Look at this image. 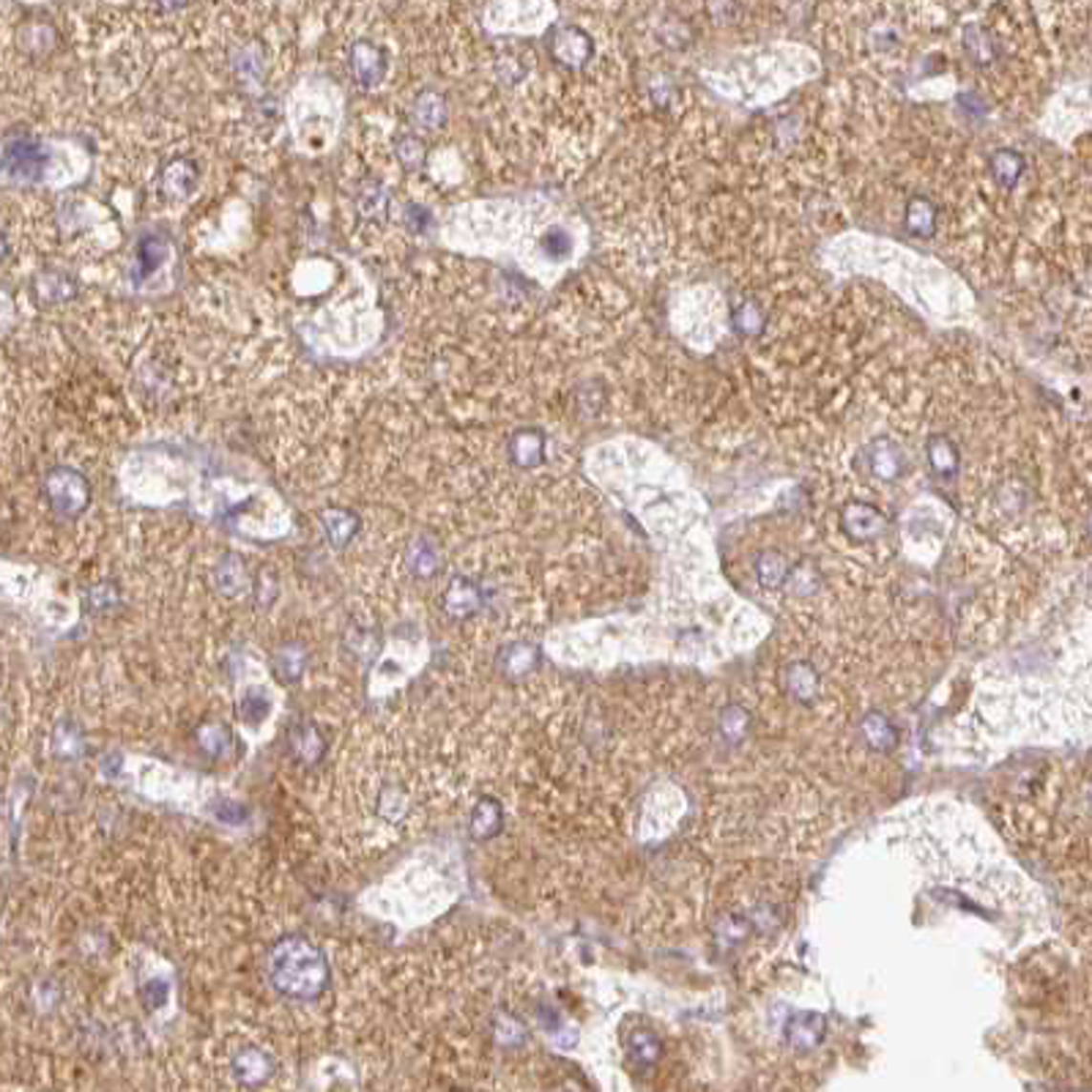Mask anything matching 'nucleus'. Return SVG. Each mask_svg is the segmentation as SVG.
Instances as JSON below:
<instances>
[{
  "label": "nucleus",
  "mask_w": 1092,
  "mask_h": 1092,
  "mask_svg": "<svg viewBox=\"0 0 1092 1092\" xmlns=\"http://www.w3.org/2000/svg\"><path fill=\"white\" fill-rule=\"evenodd\" d=\"M47 496H50V504L53 509L63 515V518H72L77 515L82 506L88 504V482L82 480L77 471H69V468H55L50 477H47Z\"/></svg>",
  "instance_id": "f257e3e1"
},
{
  "label": "nucleus",
  "mask_w": 1092,
  "mask_h": 1092,
  "mask_svg": "<svg viewBox=\"0 0 1092 1092\" xmlns=\"http://www.w3.org/2000/svg\"><path fill=\"white\" fill-rule=\"evenodd\" d=\"M547 47H550V55L562 66H567V69H584L589 58H591V53H594L591 36H589L587 31L575 28V25L556 28L550 33V39H547Z\"/></svg>",
  "instance_id": "f03ea898"
},
{
  "label": "nucleus",
  "mask_w": 1092,
  "mask_h": 1092,
  "mask_svg": "<svg viewBox=\"0 0 1092 1092\" xmlns=\"http://www.w3.org/2000/svg\"><path fill=\"white\" fill-rule=\"evenodd\" d=\"M841 528L854 543H870L888 531V518L882 509L866 502H851L841 509Z\"/></svg>",
  "instance_id": "7ed1b4c3"
},
{
  "label": "nucleus",
  "mask_w": 1092,
  "mask_h": 1092,
  "mask_svg": "<svg viewBox=\"0 0 1092 1092\" xmlns=\"http://www.w3.org/2000/svg\"><path fill=\"white\" fill-rule=\"evenodd\" d=\"M827 1035V1018L822 1013L800 1011L794 1013L786 1024V1040L797 1052H810L816 1049Z\"/></svg>",
  "instance_id": "20e7f679"
},
{
  "label": "nucleus",
  "mask_w": 1092,
  "mask_h": 1092,
  "mask_svg": "<svg viewBox=\"0 0 1092 1092\" xmlns=\"http://www.w3.org/2000/svg\"><path fill=\"white\" fill-rule=\"evenodd\" d=\"M351 69L356 75V80L362 85H378L384 80L389 61H386V53L373 44V41H356L351 47Z\"/></svg>",
  "instance_id": "39448f33"
},
{
  "label": "nucleus",
  "mask_w": 1092,
  "mask_h": 1092,
  "mask_svg": "<svg viewBox=\"0 0 1092 1092\" xmlns=\"http://www.w3.org/2000/svg\"><path fill=\"white\" fill-rule=\"evenodd\" d=\"M870 474L882 482H895L904 474V449L895 444L892 439H876L868 449Z\"/></svg>",
  "instance_id": "423d86ee"
},
{
  "label": "nucleus",
  "mask_w": 1092,
  "mask_h": 1092,
  "mask_svg": "<svg viewBox=\"0 0 1092 1092\" xmlns=\"http://www.w3.org/2000/svg\"><path fill=\"white\" fill-rule=\"evenodd\" d=\"M509 458L521 468H534V465L543 463L546 458V436L534 427L528 430H518L512 439H509Z\"/></svg>",
  "instance_id": "0eeeda50"
},
{
  "label": "nucleus",
  "mask_w": 1092,
  "mask_h": 1092,
  "mask_svg": "<svg viewBox=\"0 0 1092 1092\" xmlns=\"http://www.w3.org/2000/svg\"><path fill=\"white\" fill-rule=\"evenodd\" d=\"M926 455H929L931 468H933L939 477L951 480V477L958 474L961 455H958V449H955V444H953L948 436H942V433L931 436L929 441H926Z\"/></svg>",
  "instance_id": "6e6552de"
},
{
  "label": "nucleus",
  "mask_w": 1092,
  "mask_h": 1092,
  "mask_svg": "<svg viewBox=\"0 0 1092 1092\" xmlns=\"http://www.w3.org/2000/svg\"><path fill=\"white\" fill-rule=\"evenodd\" d=\"M989 167H992L994 182L999 183V189H1013L1016 183L1021 182L1027 162H1024V157L1016 148H999V151L992 154Z\"/></svg>",
  "instance_id": "1a4fd4ad"
},
{
  "label": "nucleus",
  "mask_w": 1092,
  "mask_h": 1092,
  "mask_svg": "<svg viewBox=\"0 0 1092 1092\" xmlns=\"http://www.w3.org/2000/svg\"><path fill=\"white\" fill-rule=\"evenodd\" d=\"M936 217H939V211H936V205L929 198H911L907 203L904 225H907V230H910L911 236L931 239L936 233Z\"/></svg>",
  "instance_id": "9d476101"
},
{
  "label": "nucleus",
  "mask_w": 1092,
  "mask_h": 1092,
  "mask_svg": "<svg viewBox=\"0 0 1092 1092\" xmlns=\"http://www.w3.org/2000/svg\"><path fill=\"white\" fill-rule=\"evenodd\" d=\"M138 266H135V277L138 280H145L148 274H154V271H160L164 266V261H167V242L164 239H160V236H148V239H142L140 246H138Z\"/></svg>",
  "instance_id": "9b49d317"
},
{
  "label": "nucleus",
  "mask_w": 1092,
  "mask_h": 1092,
  "mask_svg": "<svg viewBox=\"0 0 1092 1092\" xmlns=\"http://www.w3.org/2000/svg\"><path fill=\"white\" fill-rule=\"evenodd\" d=\"M731 324H734V332L739 337H759L767 326V318H764V310L756 302H742L734 310Z\"/></svg>",
  "instance_id": "f8f14e48"
},
{
  "label": "nucleus",
  "mask_w": 1092,
  "mask_h": 1092,
  "mask_svg": "<svg viewBox=\"0 0 1092 1092\" xmlns=\"http://www.w3.org/2000/svg\"><path fill=\"white\" fill-rule=\"evenodd\" d=\"M33 290H36V296H39L41 302H66V299H72L75 296V283L66 277V274H55V271H50V274H41V277H36V283H33Z\"/></svg>",
  "instance_id": "ddd939ff"
},
{
  "label": "nucleus",
  "mask_w": 1092,
  "mask_h": 1092,
  "mask_svg": "<svg viewBox=\"0 0 1092 1092\" xmlns=\"http://www.w3.org/2000/svg\"><path fill=\"white\" fill-rule=\"evenodd\" d=\"M786 688L797 701H810L816 696V688H819V676L808 663H791L789 674H786Z\"/></svg>",
  "instance_id": "4468645a"
},
{
  "label": "nucleus",
  "mask_w": 1092,
  "mask_h": 1092,
  "mask_svg": "<svg viewBox=\"0 0 1092 1092\" xmlns=\"http://www.w3.org/2000/svg\"><path fill=\"white\" fill-rule=\"evenodd\" d=\"M756 569H759V581H761V587L767 589H778L783 581H786V575H789V562H786V556L783 553H778V550H767V553H761L759 556V565H756Z\"/></svg>",
  "instance_id": "2eb2a0df"
},
{
  "label": "nucleus",
  "mask_w": 1092,
  "mask_h": 1092,
  "mask_svg": "<svg viewBox=\"0 0 1092 1092\" xmlns=\"http://www.w3.org/2000/svg\"><path fill=\"white\" fill-rule=\"evenodd\" d=\"M414 121L425 129H439L446 121V104L439 94H419V99L414 104Z\"/></svg>",
  "instance_id": "dca6fc26"
},
{
  "label": "nucleus",
  "mask_w": 1092,
  "mask_h": 1092,
  "mask_svg": "<svg viewBox=\"0 0 1092 1092\" xmlns=\"http://www.w3.org/2000/svg\"><path fill=\"white\" fill-rule=\"evenodd\" d=\"M41 167V151L36 145H14L9 151V170L17 179H36Z\"/></svg>",
  "instance_id": "f3484780"
},
{
  "label": "nucleus",
  "mask_w": 1092,
  "mask_h": 1092,
  "mask_svg": "<svg viewBox=\"0 0 1092 1092\" xmlns=\"http://www.w3.org/2000/svg\"><path fill=\"white\" fill-rule=\"evenodd\" d=\"M198 183V170L192 162H173L164 170V189L173 195H189Z\"/></svg>",
  "instance_id": "a211bd4d"
},
{
  "label": "nucleus",
  "mask_w": 1092,
  "mask_h": 1092,
  "mask_svg": "<svg viewBox=\"0 0 1092 1092\" xmlns=\"http://www.w3.org/2000/svg\"><path fill=\"white\" fill-rule=\"evenodd\" d=\"M863 734H866V739H868L870 745L879 750H890L892 745L898 742L895 728H892L890 720L882 717V715H868L866 723H863Z\"/></svg>",
  "instance_id": "6ab92c4d"
},
{
  "label": "nucleus",
  "mask_w": 1092,
  "mask_h": 1092,
  "mask_svg": "<svg viewBox=\"0 0 1092 1092\" xmlns=\"http://www.w3.org/2000/svg\"><path fill=\"white\" fill-rule=\"evenodd\" d=\"M22 47L28 50V53H36V55H41V53H47L53 44H55V31L47 25V22H28L25 28H22Z\"/></svg>",
  "instance_id": "aec40b11"
},
{
  "label": "nucleus",
  "mask_w": 1092,
  "mask_h": 1092,
  "mask_svg": "<svg viewBox=\"0 0 1092 1092\" xmlns=\"http://www.w3.org/2000/svg\"><path fill=\"white\" fill-rule=\"evenodd\" d=\"M324 524H326V531H329V537L337 543V546H343V543H348V537L356 531V526H359V521L351 515V512H345V509H329L324 515Z\"/></svg>",
  "instance_id": "412c9836"
},
{
  "label": "nucleus",
  "mask_w": 1092,
  "mask_h": 1092,
  "mask_svg": "<svg viewBox=\"0 0 1092 1092\" xmlns=\"http://www.w3.org/2000/svg\"><path fill=\"white\" fill-rule=\"evenodd\" d=\"M964 44H967V50H970V55L974 58L977 63H992L994 61V44L992 39L980 31V28H967L964 31Z\"/></svg>",
  "instance_id": "4be33fe9"
},
{
  "label": "nucleus",
  "mask_w": 1092,
  "mask_h": 1092,
  "mask_svg": "<svg viewBox=\"0 0 1092 1092\" xmlns=\"http://www.w3.org/2000/svg\"><path fill=\"white\" fill-rule=\"evenodd\" d=\"M632 1049H635V1060L641 1062V1065H652V1062H657V1057H660V1043H657V1038L654 1035H649V1032H638L635 1038H632Z\"/></svg>",
  "instance_id": "5701e85b"
},
{
  "label": "nucleus",
  "mask_w": 1092,
  "mask_h": 1092,
  "mask_svg": "<svg viewBox=\"0 0 1092 1092\" xmlns=\"http://www.w3.org/2000/svg\"><path fill=\"white\" fill-rule=\"evenodd\" d=\"M786 581H789L791 591H797V594H808V591H813L816 584H819V575H816L808 565H803L797 567V569H791V575H786Z\"/></svg>",
  "instance_id": "b1692460"
},
{
  "label": "nucleus",
  "mask_w": 1092,
  "mask_h": 1092,
  "mask_svg": "<svg viewBox=\"0 0 1092 1092\" xmlns=\"http://www.w3.org/2000/svg\"><path fill=\"white\" fill-rule=\"evenodd\" d=\"M397 160H400L405 167H419L422 160H425V148H422V142L417 140V138H403V140L397 142Z\"/></svg>",
  "instance_id": "393cba45"
},
{
  "label": "nucleus",
  "mask_w": 1092,
  "mask_h": 1092,
  "mask_svg": "<svg viewBox=\"0 0 1092 1092\" xmlns=\"http://www.w3.org/2000/svg\"><path fill=\"white\" fill-rule=\"evenodd\" d=\"M543 249H546L550 258H565V255H569V249H572V242H569V236H567L565 230H547L546 236H543Z\"/></svg>",
  "instance_id": "a878e982"
},
{
  "label": "nucleus",
  "mask_w": 1092,
  "mask_h": 1092,
  "mask_svg": "<svg viewBox=\"0 0 1092 1092\" xmlns=\"http://www.w3.org/2000/svg\"><path fill=\"white\" fill-rule=\"evenodd\" d=\"M474 827H477V835H490L493 829L499 827V808H496V803L485 800L480 805L477 816H474Z\"/></svg>",
  "instance_id": "bb28decb"
},
{
  "label": "nucleus",
  "mask_w": 1092,
  "mask_h": 1092,
  "mask_svg": "<svg viewBox=\"0 0 1092 1092\" xmlns=\"http://www.w3.org/2000/svg\"><path fill=\"white\" fill-rule=\"evenodd\" d=\"M745 712L739 707H728L723 715V731L728 734V739H739L745 734Z\"/></svg>",
  "instance_id": "cd10ccee"
},
{
  "label": "nucleus",
  "mask_w": 1092,
  "mask_h": 1092,
  "mask_svg": "<svg viewBox=\"0 0 1092 1092\" xmlns=\"http://www.w3.org/2000/svg\"><path fill=\"white\" fill-rule=\"evenodd\" d=\"M709 11L717 22H728L737 14V6H734V0H709Z\"/></svg>",
  "instance_id": "c85d7f7f"
},
{
  "label": "nucleus",
  "mask_w": 1092,
  "mask_h": 1092,
  "mask_svg": "<svg viewBox=\"0 0 1092 1092\" xmlns=\"http://www.w3.org/2000/svg\"><path fill=\"white\" fill-rule=\"evenodd\" d=\"M405 220L411 223V227H414L417 233H422V230L427 227V223H430V217L425 214V208H417V205H414V208H408Z\"/></svg>",
  "instance_id": "c756f323"
},
{
  "label": "nucleus",
  "mask_w": 1092,
  "mask_h": 1092,
  "mask_svg": "<svg viewBox=\"0 0 1092 1092\" xmlns=\"http://www.w3.org/2000/svg\"><path fill=\"white\" fill-rule=\"evenodd\" d=\"M157 3H160L162 9H167V11H173V9H182L186 0H157Z\"/></svg>",
  "instance_id": "7c9ffc66"
},
{
  "label": "nucleus",
  "mask_w": 1092,
  "mask_h": 1092,
  "mask_svg": "<svg viewBox=\"0 0 1092 1092\" xmlns=\"http://www.w3.org/2000/svg\"><path fill=\"white\" fill-rule=\"evenodd\" d=\"M3 255H6V239L0 236V261H3Z\"/></svg>",
  "instance_id": "2f4dec72"
}]
</instances>
